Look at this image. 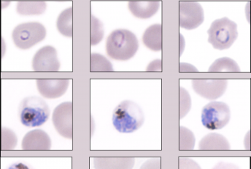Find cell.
Returning <instances> with one entry per match:
<instances>
[{
	"mask_svg": "<svg viewBox=\"0 0 251 169\" xmlns=\"http://www.w3.org/2000/svg\"><path fill=\"white\" fill-rule=\"evenodd\" d=\"M240 68L234 60L228 57L218 58L209 68V72H240Z\"/></svg>",
	"mask_w": 251,
	"mask_h": 169,
	"instance_id": "17",
	"label": "cell"
},
{
	"mask_svg": "<svg viewBox=\"0 0 251 169\" xmlns=\"http://www.w3.org/2000/svg\"><path fill=\"white\" fill-rule=\"evenodd\" d=\"M73 102L66 101L58 105L52 115L54 128L62 137L73 139Z\"/></svg>",
	"mask_w": 251,
	"mask_h": 169,
	"instance_id": "8",
	"label": "cell"
},
{
	"mask_svg": "<svg viewBox=\"0 0 251 169\" xmlns=\"http://www.w3.org/2000/svg\"><path fill=\"white\" fill-rule=\"evenodd\" d=\"M32 68L38 72H56L60 68V62L56 48L47 46L40 48L32 60Z\"/></svg>",
	"mask_w": 251,
	"mask_h": 169,
	"instance_id": "10",
	"label": "cell"
},
{
	"mask_svg": "<svg viewBox=\"0 0 251 169\" xmlns=\"http://www.w3.org/2000/svg\"><path fill=\"white\" fill-rule=\"evenodd\" d=\"M134 164L133 158H94V166L97 169H131Z\"/></svg>",
	"mask_w": 251,
	"mask_h": 169,
	"instance_id": "16",
	"label": "cell"
},
{
	"mask_svg": "<svg viewBox=\"0 0 251 169\" xmlns=\"http://www.w3.org/2000/svg\"><path fill=\"white\" fill-rule=\"evenodd\" d=\"M144 121V113L140 106L129 100L122 101L113 112V125L119 132L123 134L137 131Z\"/></svg>",
	"mask_w": 251,
	"mask_h": 169,
	"instance_id": "2",
	"label": "cell"
},
{
	"mask_svg": "<svg viewBox=\"0 0 251 169\" xmlns=\"http://www.w3.org/2000/svg\"><path fill=\"white\" fill-rule=\"evenodd\" d=\"M196 138L194 133L186 127L180 125L179 128V149L180 150H193Z\"/></svg>",
	"mask_w": 251,
	"mask_h": 169,
	"instance_id": "21",
	"label": "cell"
},
{
	"mask_svg": "<svg viewBox=\"0 0 251 169\" xmlns=\"http://www.w3.org/2000/svg\"><path fill=\"white\" fill-rule=\"evenodd\" d=\"M179 114L180 119L184 118L189 113L191 108V98L189 93L184 88L180 87L179 91Z\"/></svg>",
	"mask_w": 251,
	"mask_h": 169,
	"instance_id": "24",
	"label": "cell"
},
{
	"mask_svg": "<svg viewBox=\"0 0 251 169\" xmlns=\"http://www.w3.org/2000/svg\"><path fill=\"white\" fill-rule=\"evenodd\" d=\"M1 149L2 150H11L16 147L18 143L17 136L12 130L1 128Z\"/></svg>",
	"mask_w": 251,
	"mask_h": 169,
	"instance_id": "23",
	"label": "cell"
},
{
	"mask_svg": "<svg viewBox=\"0 0 251 169\" xmlns=\"http://www.w3.org/2000/svg\"><path fill=\"white\" fill-rule=\"evenodd\" d=\"M128 9L135 17L148 19L154 16L160 7L158 1H130Z\"/></svg>",
	"mask_w": 251,
	"mask_h": 169,
	"instance_id": "13",
	"label": "cell"
},
{
	"mask_svg": "<svg viewBox=\"0 0 251 169\" xmlns=\"http://www.w3.org/2000/svg\"><path fill=\"white\" fill-rule=\"evenodd\" d=\"M139 48V42L134 33L127 29H116L107 37L106 52L117 61H127L134 56Z\"/></svg>",
	"mask_w": 251,
	"mask_h": 169,
	"instance_id": "1",
	"label": "cell"
},
{
	"mask_svg": "<svg viewBox=\"0 0 251 169\" xmlns=\"http://www.w3.org/2000/svg\"><path fill=\"white\" fill-rule=\"evenodd\" d=\"M22 146L24 150H49L51 148V140L43 130H32L25 136Z\"/></svg>",
	"mask_w": 251,
	"mask_h": 169,
	"instance_id": "12",
	"label": "cell"
},
{
	"mask_svg": "<svg viewBox=\"0 0 251 169\" xmlns=\"http://www.w3.org/2000/svg\"><path fill=\"white\" fill-rule=\"evenodd\" d=\"M143 42L150 50L161 51L163 48L162 25L153 24L147 28L143 34Z\"/></svg>",
	"mask_w": 251,
	"mask_h": 169,
	"instance_id": "15",
	"label": "cell"
},
{
	"mask_svg": "<svg viewBox=\"0 0 251 169\" xmlns=\"http://www.w3.org/2000/svg\"><path fill=\"white\" fill-rule=\"evenodd\" d=\"M201 122L209 130L224 128L231 119L229 107L223 101H212L204 106L201 112Z\"/></svg>",
	"mask_w": 251,
	"mask_h": 169,
	"instance_id": "6",
	"label": "cell"
},
{
	"mask_svg": "<svg viewBox=\"0 0 251 169\" xmlns=\"http://www.w3.org/2000/svg\"><path fill=\"white\" fill-rule=\"evenodd\" d=\"M228 86L226 79H194L192 87L194 92L202 98L216 100L224 95Z\"/></svg>",
	"mask_w": 251,
	"mask_h": 169,
	"instance_id": "9",
	"label": "cell"
},
{
	"mask_svg": "<svg viewBox=\"0 0 251 169\" xmlns=\"http://www.w3.org/2000/svg\"><path fill=\"white\" fill-rule=\"evenodd\" d=\"M200 150H229V142L225 137L217 133L207 134L199 144Z\"/></svg>",
	"mask_w": 251,
	"mask_h": 169,
	"instance_id": "14",
	"label": "cell"
},
{
	"mask_svg": "<svg viewBox=\"0 0 251 169\" xmlns=\"http://www.w3.org/2000/svg\"><path fill=\"white\" fill-rule=\"evenodd\" d=\"M142 168H160V161H158V162L155 163L154 164H152L151 162H149V161H148V162H146V164H144V165H143V167H142Z\"/></svg>",
	"mask_w": 251,
	"mask_h": 169,
	"instance_id": "28",
	"label": "cell"
},
{
	"mask_svg": "<svg viewBox=\"0 0 251 169\" xmlns=\"http://www.w3.org/2000/svg\"><path fill=\"white\" fill-rule=\"evenodd\" d=\"M46 36L45 26L38 22L21 24L13 29L12 34L15 46L22 50H27L43 41Z\"/></svg>",
	"mask_w": 251,
	"mask_h": 169,
	"instance_id": "5",
	"label": "cell"
},
{
	"mask_svg": "<svg viewBox=\"0 0 251 169\" xmlns=\"http://www.w3.org/2000/svg\"><path fill=\"white\" fill-rule=\"evenodd\" d=\"M147 72H162V60L156 59L151 62L148 66Z\"/></svg>",
	"mask_w": 251,
	"mask_h": 169,
	"instance_id": "26",
	"label": "cell"
},
{
	"mask_svg": "<svg viewBox=\"0 0 251 169\" xmlns=\"http://www.w3.org/2000/svg\"><path fill=\"white\" fill-rule=\"evenodd\" d=\"M203 7L196 1H180L179 4V25L187 30L197 28L204 22Z\"/></svg>",
	"mask_w": 251,
	"mask_h": 169,
	"instance_id": "7",
	"label": "cell"
},
{
	"mask_svg": "<svg viewBox=\"0 0 251 169\" xmlns=\"http://www.w3.org/2000/svg\"><path fill=\"white\" fill-rule=\"evenodd\" d=\"M46 10L45 1H19L16 7L17 13L22 16L41 15Z\"/></svg>",
	"mask_w": 251,
	"mask_h": 169,
	"instance_id": "18",
	"label": "cell"
},
{
	"mask_svg": "<svg viewBox=\"0 0 251 169\" xmlns=\"http://www.w3.org/2000/svg\"><path fill=\"white\" fill-rule=\"evenodd\" d=\"M70 80L67 79H38L36 80L39 93L46 98H58L67 91Z\"/></svg>",
	"mask_w": 251,
	"mask_h": 169,
	"instance_id": "11",
	"label": "cell"
},
{
	"mask_svg": "<svg viewBox=\"0 0 251 169\" xmlns=\"http://www.w3.org/2000/svg\"><path fill=\"white\" fill-rule=\"evenodd\" d=\"M90 70L92 72H111L114 71L110 61L100 53H92L91 56Z\"/></svg>",
	"mask_w": 251,
	"mask_h": 169,
	"instance_id": "20",
	"label": "cell"
},
{
	"mask_svg": "<svg viewBox=\"0 0 251 169\" xmlns=\"http://www.w3.org/2000/svg\"><path fill=\"white\" fill-rule=\"evenodd\" d=\"M56 26L59 33L67 37H73V8L63 10L58 17Z\"/></svg>",
	"mask_w": 251,
	"mask_h": 169,
	"instance_id": "19",
	"label": "cell"
},
{
	"mask_svg": "<svg viewBox=\"0 0 251 169\" xmlns=\"http://www.w3.org/2000/svg\"><path fill=\"white\" fill-rule=\"evenodd\" d=\"M179 168L200 169V167L197 163L190 158H179Z\"/></svg>",
	"mask_w": 251,
	"mask_h": 169,
	"instance_id": "25",
	"label": "cell"
},
{
	"mask_svg": "<svg viewBox=\"0 0 251 169\" xmlns=\"http://www.w3.org/2000/svg\"><path fill=\"white\" fill-rule=\"evenodd\" d=\"M208 42L216 50H224L231 48L238 37L237 25L228 18L217 19L207 31Z\"/></svg>",
	"mask_w": 251,
	"mask_h": 169,
	"instance_id": "4",
	"label": "cell"
},
{
	"mask_svg": "<svg viewBox=\"0 0 251 169\" xmlns=\"http://www.w3.org/2000/svg\"><path fill=\"white\" fill-rule=\"evenodd\" d=\"M91 18V44L92 46H96L98 45L104 37V28L101 21L99 20L93 15H92Z\"/></svg>",
	"mask_w": 251,
	"mask_h": 169,
	"instance_id": "22",
	"label": "cell"
},
{
	"mask_svg": "<svg viewBox=\"0 0 251 169\" xmlns=\"http://www.w3.org/2000/svg\"><path fill=\"white\" fill-rule=\"evenodd\" d=\"M179 72L181 73H193L199 72V70L192 64L180 62L179 65Z\"/></svg>",
	"mask_w": 251,
	"mask_h": 169,
	"instance_id": "27",
	"label": "cell"
},
{
	"mask_svg": "<svg viewBox=\"0 0 251 169\" xmlns=\"http://www.w3.org/2000/svg\"><path fill=\"white\" fill-rule=\"evenodd\" d=\"M21 122L26 127L43 125L50 116V109L43 98L38 97H26L20 103L19 109Z\"/></svg>",
	"mask_w": 251,
	"mask_h": 169,
	"instance_id": "3",
	"label": "cell"
}]
</instances>
